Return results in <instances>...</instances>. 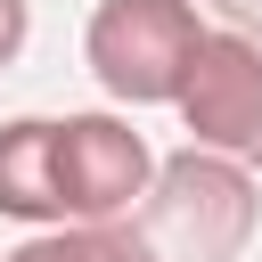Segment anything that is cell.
<instances>
[{"label": "cell", "mask_w": 262, "mask_h": 262, "mask_svg": "<svg viewBox=\"0 0 262 262\" xmlns=\"http://www.w3.org/2000/svg\"><path fill=\"white\" fill-rule=\"evenodd\" d=\"M0 262H147V246H139L131 221H115V229H82V221H66V229H33V237L8 246Z\"/></svg>", "instance_id": "cell-6"}, {"label": "cell", "mask_w": 262, "mask_h": 262, "mask_svg": "<svg viewBox=\"0 0 262 262\" xmlns=\"http://www.w3.org/2000/svg\"><path fill=\"white\" fill-rule=\"evenodd\" d=\"M25 41H33V0H0V66H16Z\"/></svg>", "instance_id": "cell-7"}, {"label": "cell", "mask_w": 262, "mask_h": 262, "mask_svg": "<svg viewBox=\"0 0 262 262\" xmlns=\"http://www.w3.org/2000/svg\"><path fill=\"white\" fill-rule=\"evenodd\" d=\"M254 213H262L254 172L188 147V156L156 164V188L131 213V229H139L147 262H237L254 237Z\"/></svg>", "instance_id": "cell-1"}, {"label": "cell", "mask_w": 262, "mask_h": 262, "mask_svg": "<svg viewBox=\"0 0 262 262\" xmlns=\"http://www.w3.org/2000/svg\"><path fill=\"white\" fill-rule=\"evenodd\" d=\"M180 131L196 156H229V164H254L262 147V33H237V25H213L180 98H172Z\"/></svg>", "instance_id": "cell-4"}, {"label": "cell", "mask_w": 262, "mask_h": 262, "mask_svg": "<svg viewBox=\"0 0 262 262\" xmlns=\"http://www.w3.org/2000/svg\"><path fill=\"white\" fill-rule=\"evenodd\" d=\"M254 172H262V147H254Z\"/></svg>", "instance_id": "cell-8"}, {"label": "cell", "mask_w": 262, "mask_h": 262, "mask_svg": "<svg viewBox=\"0 0 262 262\" xmlns=\"http://www.w3.org/2000/svg\"><path fill=\"white\" fill-rule=\"evenodd\" d=\"M0 213L25 229H66L57 205V115H8L0 123Z\"/></svg>", "instance_id": "cell-5"}, {"label": "cell", "mask_w": 262, "mask_h": 262, "mask_svg": "<svg viewBox=\"0 0 262 262\" xmlns=\"http://www.w3.org/2000/svg\"><path fill=\"white\" fill-rule=\"evenodd\" d=\"M196 0H98L82 25V66L115 106H172L196 49H205Z\"/></svg>", "instance_id": "cell-2"}, {"label": "cell", "mask_w": 262, "mask_h": 262, "mask_svg": "<svg viewBox=\"0 0 262 262\" xmlns=\"http://www.w3.org/2000/svg\"><path fill=\"white\" fill-rule=\"evenodd\" d=\"M147 188H156V156L131 131V115H115V106L57 115V205H66V221L115 229L147 205Z\"/></svg>", "instance_id": "cell-3"}]
</instances>
